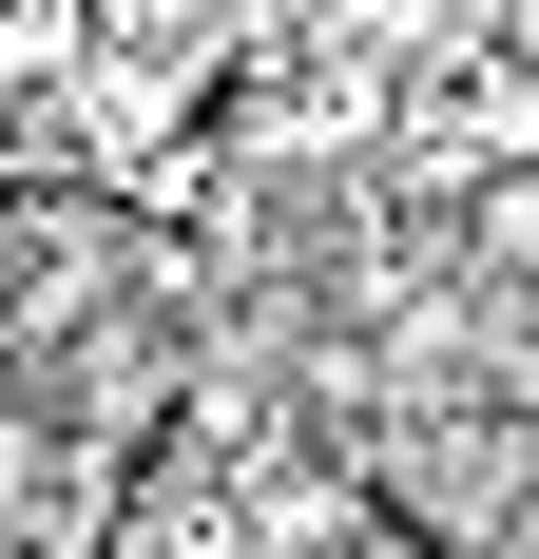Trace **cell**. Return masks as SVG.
Returning a JSON list of instances; mask_svg holds the SVG:
<instances>
[{
  "mask_svg": "<svg viewBox=\"0 0 539 559\" xmlns=\"http://www.w3.org/2000/svg\"><path fill=\"white\" fill-rule=\"evenodd\" d=\"M0 386H20V347H0Z\"/></svg>",
  "mask_w": 539,
  "mask_h": 559,
  "instance_id": "obj_1",
  "label": "cell"
}]
</instances>
